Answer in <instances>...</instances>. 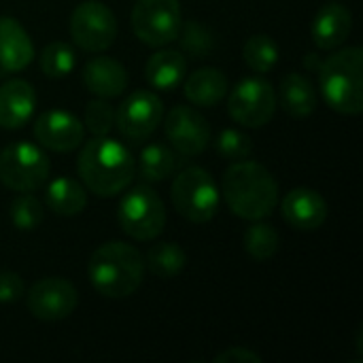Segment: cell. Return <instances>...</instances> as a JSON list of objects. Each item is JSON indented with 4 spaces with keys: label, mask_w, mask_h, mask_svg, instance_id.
<instances>
[{
    "label": "cell",
    "mask_w": 363,
    "mask_h": 363,
    "mask_svg": "<svg viewBox=\"0 0 363 363\" xmlns=\"http://www.w3.org/2000/svg\"><path fill=\"white\" fill-rule=\"evenodd\" d=\"M177 168H179V155L174 149H170L164 143H151L140 151L138 170H140V177L149 183L172 177Z\"/></svg>",
    "instance_id": "24"
},
{
    "label": "cell",
    "mask_w": 363,
    "mask_h": 363,
    "mask_svg": "<svg viewBox=\"0 0 363 363\" xmlns=\"http://www.w3.org/2000/svg\"><path fill=\"white\" fill-rule=\"evenodd\" d=\"M113 123H115V111H113L111 102H106V98H98V100L87 102L83 125L94 136H106L111 132Z\"/></svg>",
    "instance_id": "31"
},
{
    "label": "cell",
    "mask_w": 363,
    "mask_h": 363,
    "mask_svg": "<svg viewBox=\"0 0 363 363\" xmlns=\"http://www.w3.org/2000/svg\"><path fill=\"white\" fill-rule=\"evenodd\" d=\"M185 74H187V57L174 49H162L153 53L145 66V77L149 85L160 91L174 89L177 85H181Z\"/></svg>",
    "instance_id": "20"
},
{
    "label": "cell",
    "mask_w": 363,
    "mask_h": 363,
    "mask_svg": "<svg viewBox=\"0 0 363 363\" xmlns=\"http://www.w3.org/2000/svg\"><path fill=\"white\" fill-rule=\"evenodd\" d=\"M179 36H181L183 49L194 57H204L215 49L213 32L206 26H202L200 21H187L185 26L181 23Z\"/></svg>",
    "instance_id": "29"
},
{
    "label": "cell",
    "mask_w": 363,
    "mask_h": 363,
    "mask_svg": "<svg viewBox=\"0 0 363 363\" xmlns=\"http://www.w3.org/2000/svg\"><path fill=\"white\" fill-rule=\"evenodd\" d=\"M79 177L94 196L111 198L121 194L134 179V157L132 153L113 138L96 136L85 143L77 160Z\"/></svg>",
    "instance_id": "2"
},
{
    "label": "cell",
    "mask_w": 363,
    "mask_h": 363,
    "mask_svg": "<svg viewBox=\"0 0 363 363\" xmlns=\"http://www.w3.org/2000/svg\"><path fill=\"white\" fill-rule=\"evenodd\" d=\"M85 87L100 98H117L128 87V70L113 57L98 55L85 64L83 70Z\"/></svg>",
    "instance_id": "19"
},
{
    "label": "cell",
    "mask_w": 363,
    "mask_h": 363,
    "mask_svg": "<svg viewBox=\"0 0 363 363\" xmlns=\"http://www.w3.org/2000/svg\"><path fill=\"white\" fill-rule=\"evenodd\" d=\"M281 106L291 117H308L317 108V91L313 83L298 72H289L281 81Z\"/></svg>",
    "instance_id": "22"
},
{
    "label": "cell",
    "mask_w": 363,
    "mask_h": 363,
    "mask_svg": "<svg viewBox=\"0 0 363 363\" xmlns=\"http://www.w3.org/2000/svg\"><path fill=\"white\" fill-rule=\"evenodd\" d=\"M36 108V91L23 79H11L0 85V125L6 130L21 128Z\"/></svg>",
    "instance_id": "18"
},
{
    "label": "cell",
    "mask_w": 363,
    "mask_h": 363,
    "mask_svg": "<svg viewBox=\"0 0 363 363\" xmlns=\"http://www.w3.org/2000/svg\"><path fill=\"white\" fill-rule=\"evenodd\" d=\"M363 49L347 47L319 66V83L325 102L342 115L363 111Z\"/></svg>",
    "instance_id": "4"
},
{
    "label": "cell",
    "mask_w": 363,
    "mask_h": 363,
    "mask_svg": "<svg viewBox=\"0 0 363 363\" xmlns=\"http://www.w3.org/2000/svg\"><path fill=\"white\" fill-rule=\"evenodd\" d=\"M70 36L74 45L89 53L108 49L117 36L115 13L100 0H85L70 15Z\"/></svg>",
    "instance_id": "9"
},
{
    "label": "cell",
    "mask_w": 363,
    "mask_h": 363,
    "mask_svg": "<svg viewBox=\"0 0 363 363\" xmlns=\"http://www.w3.org/2000/svg\"><path fill=\"white\" fill-rule=\"evenodd\" d=\"M228 96V77L219 68H200L185 81V98L198 106H215Z\"/></svg>",
    "instance_id": "21"
},
{
    "label": "cell",
    "mask_w": 363,
    "mask_h": 363,
    "mask_svg": "<svg viewBox=\"0 0 363 363\" xmlns=\"http://www.w3.org/2000/svg\"><path fill=\"white\" fill-rule=\"evenodd\" d=\"M119 225L134 240H155L166 225L162 198L149 187L138 185L128 191L119 204Z\"/></svg>",
    "instance_id": "7"
},
{
    "label": "cell",
    "mask_w": 363,
    "mask_h": 363,
    "mask_svg": "<svg viewBox=\"0 0 363 363\" xmlns=\"http://www.w3.org/2000/svg\"><path fill=\"white\" fill-rule=\"evenodd\" d=\"M83 136L85 125L68 111H45L34 123V138L40 143V147L57 153L74 151L83 143Z\"/></svg>",
    "instance_id": "14"
},
{
    "label": "cell",
    "mask_w": 363,
    "mask_h": 363,
    "mask_svg": "<svg viewBox=\"0 0 363 363\" xmlns=\"http://www.w3.org/2000/svg\"><path fill=\"white\" fill-rule=\"evenodd\" d=\"M164 117V104L153 91H132L115 113V123L119 132L130 140L149 138Z\"/></svg>",
    "instance_id": "11"
},
{
    "label": "cell",
    "mask_w": 363,
    "mask_h": 363,
    "mask_svg": "<svg viewBox=\"0 0 363 363\" xmlns=\"http://www.w3.org/2000/svg\"><path fill=\"white\" fill-rule=\"evenodd\" d=\"M164 132L174 151L185 157L202 153L211 140L208 121L189 106H174L164 119Z\"/></svg>",
    "instance_id": "13"
},
{
    "label": "cell",
    "mask_w": 363,
    "mask_h": 363,
    "mask_svg": "<svg viewBox=\"0 0 363 363\" xmlns=\"http://www.w3.org/2000/svg\"><path fill=\"white\" fill-rule=\"evenodd\" d=\"M11 221L17 230H23V232H30L34 228L40 225L43 221V206L40 202L30 196L28 191H23L21 196H17L13 202H11Z\"/></svg>",
    "instance_id": "30"
},
{
    "label": "cell",
    "mask_w": 363,
    "mask_h": 363,
    "mask_svg": "<svg viewBox=\"0 0 363 363\" xmlns=\"http://www.w3.org/2000/svg\"><path fill=\"white\" fill-rule=\"evenodd\" d=\"M74 64V51L66 43H49L40 53V70L51 79H62L70 74Z\"/></svg>",
    "instance_id": "28"
},
{
    "label": "cell",
    "mask_w": 363,
    "mask_h": 363,
    "mask_svg": "<svg viewBox=\"0 0 363 363\" xmlns=\"http://www.w3.org/2000/svg\"><path fill=\"white\" fill-rule=\"evenodd\" d=\"M34 60V45L23 26L9 15L0 17V68L19 72Z\"/></svg>",
    "instance_id": "17"
},
{
    "label": "cell",
    "mask_w": 363,
    "mask_h": 363,
    "mask_svg": "<svg viewBox=\"0 0 363 363\" xmlns=\"http://www.w3.org/2000/svg\"><path fill=\"white\" fill-rule=\"evenodd\" d=\"M221 191L230 211L247 221L270 217L279 204V183L266 166L251 160H238L223 172Z\"/></svg>",
    "instance_id": "1"
},
{
    "label": "cell",
    "mask_w": 363,
    "mask_h": 363,
    "mask_svg": "<svg viewBox=\"0 0 363 363\" xmlns=\"http://www.w3.org/2000/svg\"><path fill=\"white\" fill-rule=\"evenodd\" d=\"M26 294V285L19 274L2 270L0 272V304H13L21 300Z\"/></svg>",
    "instance_id": "33"
},
{
    "label": "cell",
    "mask_w": 363,
    "mask_h": 363,
    "mask_svg": "<svg viewBox=\"0 0 363 363\" xmlns=\"http://www.w3.org/2000/svg\"><path fill=\"white\" fill-rule=\"evenodd\" d=\"M170 198L177 213L191 223H206L219 211L217 183L200 166H189L174 177Z\"/></svg>",
    "instance_id": "5"
},
{
    "label": "cell",
    "mask_w": 363,
    "mask_h": 363,
    "mask_svg": "<svg viewBox=\"0 0 363 363\" xmlns=\"http://www.w3.org/2000/svg\"><path fill=\"white\" fill-rule=\"evenodd\" d=\"M132 30L149 47H162L179 38L181 2L179 0H136L132 6Z\"/></svg>",
    "instance_id": "8"
},
{
    "label": "cell",
    "mask_w": 363,
    "mask_h": 363,
    "mask_svg": "<svg viewBox=\"0 0 363 363\" xmlns=\"http://www.w3.org/2000/svg\"><path fill=\"white\" fill-rule=\"evenodd\" d=\"M145 264L149 266L153 277H157V279H174L187 266V255L174 242H160V245H153L149 249Z\"/></svg>",
    "instance_id": "25"
},
{
    "label": "cell",
    "mask_w": 363,
    "mask_h": 363,
    "mask_svg": "<svg viewBox=\"0 0 363 363\" xmlns=\"http://www.w3.org/2000/svg\"><path fill=\"white\" fill-rule=\"evenodd\" d=\"M279 245H281L279 232L264 219L253 221V225H249L245 232V249L255 262L272 259L279 251Z\"/></svg>",
    "instance_id": "27"
},
{
    "label": "cell",
    "mask_w": 363,
    "mask_h": 363,
    "mask_svg": "<svg viewBox=\"0 0 363 363\" xmlns=\"http://www.w3.org/2000/svg\"><path fill=\"white\" fill-rule=\"evenodd\" d=\"M353 28V15L351 11L342 4V2H325L311 26V34L313 40L319 49L323 51H334L338 47H342L351 34Z\"/></svg>",
    "instance_id": "16"
},
{
    "label": "cell",
    "mask_w": 363,
    "mask_h": 363,
    "mask_svg": "<svg viewBox=\"0 0 363 363\" xmlns=\"http://www.w3.org/2000/svg\"><path fill=\"white\" fill-rule=\"evenodd\" d=\"M87 277L100 296L121 300L140 287L145 277V259L132 245L121 240L104 242L91 253Z\"/></svg>",
    "instance_id": "3"
},
{
    "label": "cell",
    "mask_w": 363,
    "mask_h": 363,
    "mask_svg": "<svg viewBox=\"0 0 363 363\" xmlns=\"http://www.w3.org/2000/svg\"><path fill=\"white\" fill-rule=\"evenodd\" d=\"M51 170L47 153L26 140L11 143L0 153V183L13 191H34L38 189Z\"/></svg>",
    "instance_id": "6"
},
{
    "label": "cell",
    "mask_w": 363,
    "mask_h": 363,
    "mask_svg": "<svg viewBox=\"0 0 363 363\" xmlns=\"http://www.w3.org/2000/svg\"><path fill=\"white\" fill-rule=\"evenodd\" d=\"M281 211H283L285 221L291 228L300 230V232L319 230L328 219V202H325V198L319 191L306 189V187L291 189L283 198Z\"/></svg>",
    "instance_id": "15"
},
{
    "label": "cell",
    "mask_w": 363,
    "mask_h": 363,
    "mask_svg": "<svg viewBox=\"0 0 363 363\" xmlns=\"http://www.w3.org/2000/svg\"><path fill=\"white\" fill-rule=\"evenodd\" d=\"M26 302L32 317L40 321H62L74 313L79 296L70 281L49 277L30 287V291L26 294Z\"/></svg>",
    "instance_id": "12"
},
{
    "label": "cell",
    "mask_w": 363,
    "mask_h": 363,
    "mask_svg": "<svg viewBox=\"0 0 363 363\" xmlns=\"http://www.w3.org/2000/svg\"><path fill=\"white\" fill-rule=\"evenodd\" d=\"M217 151L228 160H247L253 151L251 136L240 130H223L217 138Z\"/></svg>",
    "instance_id": "32"
},
{
    "label": "cell",
    "mask_w": 363,
    "mask_h": 363,
    "mask_svg": "<svg viewBox=\"0 0 363 363\" xmlns=\"http://www.w3.org/2000/svg\"><path fill=\"white\" fill-rule=\"evenodd\" d=\"M279 53L281 51H279L277 40L272 36H268V34H255L242 47V60H245V64L253 72H257V74L270 72L277 66V62H279Z\"/></svg>",
    "instance_id": "26"
},
{
    "label": "cell",
    "mask_w": 363,
    "mask_h": 363,
    "mask_svg": "<svg viewBox=\"0 0 363 363\" xmlns=\"http://www.w3.org/2000/svg\"><path fill=\"white\" fill-rule=\"evenodd\" d=\"M45 200H47V204H49V208L53 213L64 215V217H74V215L85 211V206H87V191L74 179L60 177V179L49 183Z\"/></svg>",
    "instance_id": "23"
},
{
    "label": "cell",
    "mask_w": 363,
    "mask_h": 363,
    "mask_svg": "<svg viewBox=\"0 0 363 363\" xmlns=\"http://www.w3.org/2000/svg\"><path fill=\"white\" fill-rule=\"evenodd\" d=\"M217 363H262V357L245 347H232L228 351H223L221 355H217Z\"/></svg>",
    "instance_id": "34"
},
{
    "label": "cell",
    "mask_w": 363,
    "mask_h": 363,
    "mask_svg": "<svg viewBox=\"0 0 363 363\" xmlns=\"http://www.w3.org/2000/svg\"><path fill=\"white\" fill-rule=\"evenodd\" d=\"M277 111V91L262 77L242 79L228 98L230 117L245 128L266 125Z\"/></svg>",
    "instance_id": "10"
}]
</instances>
